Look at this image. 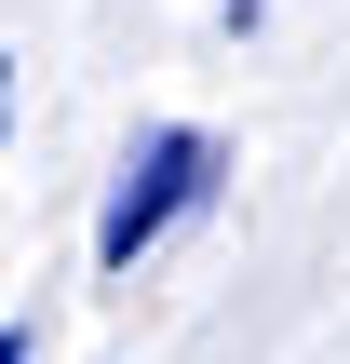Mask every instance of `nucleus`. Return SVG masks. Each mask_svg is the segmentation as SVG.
<instances>
[{"label": "nucleus", "instance_id": "nucleus-3", "mask_svg": "<svg viewBox=\"0 0 350 364\" xmlns=\"http://www.w3.org/2000/svg\"><path fill=\"white\" fill-rule=\"evenodd\" d=\"M0 135H13V68H0Z\"/></svg>", "mask_w": 350, "mask_h": 364}, {"label": "nucleus", "instance_id": "nucleus-2", "mask_svg": "<svg viewBox=\"0 0 350 364\" xmlns=\"http://www.w3.org/2000/svg\"><path fill=\"white\" fill-rule=\"evenodd\" d=\"M0 364H27V324H0Z\"/></svg>", "mask_w": 350, "mask_h": 364}, {"label": "nucleus", "instance_id": "nucleus-1", "mask_svg": "<svg viewBox=\"0 0 350 364\" xmlns=\"http://www.w3.org/2000/svg\"><path fill=\"white\" fill-rule=\"evenodd\" d=\"M216 189H229V149H216L202 122H148V135L121 149L108 203H94V270H108V284H135V257H148V243H175Z\"/></svg>", "mask_w": 350, "mask_h": 364}]
</instances>
